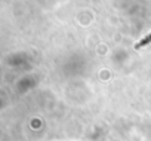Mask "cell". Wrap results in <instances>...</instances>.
Here are the masks:
<instances>
[{"mask_svg":"<svg viewBox=\"0 0 151 141\" xmlns=\"http://www.w3.org/2000/svg\"><path fill=\"white\" fill-rule=\"evenodd\" d=\"M148 43H151V33H150L147 37H144L142 40H139V42L135 45V49H139V48H142V46H145V45H148Z\"/></svg>","mask_w":151,"mask_h":141,"instance_id":"obj_1","label":"cell"}]
</instances>
